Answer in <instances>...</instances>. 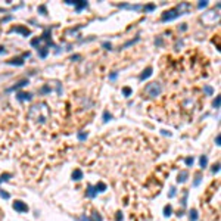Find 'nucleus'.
<instances>
[{
	"label": "nucleus",
	"mask_w": 221,
	"mask_h": 221,
	"mask_svg": "<svg viewBox=\"0 0 221 221\" xmlns=\"http://www.w3.org/2000/svg\"><path fill=\"white\" fill-rule=\"evenodd\" d=\"M49 114H50V111H49L46 103H38V105H34L28 111V116H30V118L37 121V122H40V124L46 122V120L49 118Z\"/></svg>",
	"instance_id": "1"
},
{
	"label": "nucleus",
	"mask_w": 221,
	"mask_h": 221,
	"mask_svg": "<svg viewBox=\"0 0 221 221\" xmlns=\"http://www.w3.org/2000/svg\"><path fill=\"white\" fill-rule=\"evenodd\" d=\"M161 92H162V86L159 83H149L143 90V95H146V97H156L161 95Z\"/></svg>",
	"instance_id": "2"
},
{
	"label": "nucleus",
	"mask_w": 221,
	"mask_h": 221,
	"mask_svg": "<svg viewBox=\"0 0 221 221\" xmlns=\"http://www.w3.org/2000/svg\"><path fill=\"white\" fill-rule=\"evenodd\" d=\"M181 14L174 7V9H171V10H167V12H164L162 14V16H161V21L162 22H167V21H174V19H177L178 16H180Z\"/></svg>",
	"instance_id": "3"
},
{
	"label": "nucleus",
	"mask_w": 221,
	"mask_h": 221,
	"mask_svg": "<svg viewBox=\"0 0 221 221\" xmlns=\"http://www.w3.org/2000/svg\"><path fill=\"white\" fill-rule=\"evenodd\" d=\"M9 33H10V34H12V33H19V34H22L24 37H28V35H31V31H30L28 28L22 27V25H18V27H12V28L9 30Z\"/></svg>",
	"instance_id": "4"
},
{
	"label": "nucleus",
	"mask_w": 221,
	"mask_h": 221,
	"mask_svg": "<svg viewBox=\"0 0 221 221\" xmlns=\"http://www.w3.org/2000/svg\"><path fill=\"white\" fill-rule=\"evenodd\" d=\"M12 206H14V209L18 211V212H27V211H28L27 203L22 202V201H15L14 203H12Z\"/></svg>",
	"instance_id": "5"
},
{
	"label": "nucleus",
	"mask_w": 221,
	"mask_h": 221,
	"mask_svg": "<svg viewBox=\"0 0 221 221\" xmlns=\"http://www.w3.org/2000/svg\"><path fill=\"white\" fill-rule=\"evenodd\" d=\"M152 71H153V68H152V67H148V68H146L145 71H143V72L140 74L139 80H140V81H145V80H148L149 77L152 75Z\"/></svg>",
	"instance_id": "6"
},
{
	"label": "nucleus",
	"mask_w": 221,
	"mask_h": 221,
	"mask_svg": "<svg viewBox=\"0 0 221 221\" xmlns=\"http://www.w3.org/2000/svg\"><path fill=\"white\" fill-rule=\"evenodd\" d=\"M28 84V80H21L19 83H16L15 86H12V87H9L6 92H15V90H18V88H21V87H25Z\"/></svg>",
	"instance_id": "7"
},
{
	"label": "nucleus",
	"mask_w": 221,
	"mask_h": 221,
	"mask_svg": "<svg viewBox=\"0 0 221 221\" xmlns=\"http://www.w3.org/2000/svg\"><path fill=\"white\" fill-rule=\"evenodd\" d=\"M175 9H177V10L180 12L181 15H184L186 12L189 10V9H192V6H190V3H180V5H178V6H177Z\"/></svg>",
	"instance_id": "8"
},
{
	"label": "nucleus",
	"mask_w": 221,
	"mask_h": 221,
	"mask_svg": "<svg viewBox=\"0 0 221 221\" xmlns=\"http://www.w3.org/2000/svg\"><path fill=\"white\" fill-rule=\"evenodd\" d=\"M187 178H189V173L187 171H180L178 173V177H177V183H186L187 181Z\"/></svg>",
	"instance_id": "9"
},
{
	"label": "nucleus",
	"mask_w": 221,
	"mask_h": 221,
	"mask_svg": "<svg viewBox=\"0 0 221 221\" xmlns=\"http://www.w3.org/2000/svg\"><path fill=\"white\" fill-rule=\"evenodd\" d=\"M7 65H16V67H22V65H24V59L22 58H14V59L7 61Z\"/></svg>",
	"instance_id": "10"
},
{
	"label": "nucleus",
	"mask_w": 221,
	"mask_h": 221,
	"mask_svg": "<svg viewBox=\"0 0 221 221\" xmlns=\"http://www.w3.org/2000/svg\"><path fill=\"white\" fill-rule=\"evenodd\" d=\"M16 99L21 100V102H22V100H31L33 96H31V93H24V92H21V93H18Z\"/></svg>",
	"instance_id": "11"
},
{
	"label": "nucleus",
	"mask_w": 221,
	"mask_h": 221,
	"mask_svg": "<svg viewBox=\"0 0 221 221\" xmlns=\"http://www.w3.org/2000/svg\"><path fill=\"white\" fill-rule=\"evenodd\" d=\"M97 194V192H96V189H95V186H92V184H88L87 186V196L88 198H95Z\"/></svg>",
	"instance_id": "12"
},
{
	"label": "nucleus",
	"mask_w": 221,
	"mask_h": 221,
	"mask_svg": "<svg viewBox=\"0 0 221 221\" xmlns=\"http://www.w3.org/2000/svg\"><path fill=\"white\" fill-rule=\"evenodd\" d=\"M47 53H49V47L47 46H43V47H38V56L40 58H46L47 56Z\"/></svg>",
	"instance_id": "13"
},
{
	"label": "nucleus",
	"mask_w": 221,
	"mask_h": 221,
	"mask_svg": "<svg viewBox=\"0 0 221 221\" xmlns=\"http://www.w3.org/2000/svg\"><path fill=\"white\" fill-rule=\"evenodd\" d=\"M120 7H122V9H131V10L143 9V6H140V5H120Z\"/></svg>",
	"instance_id": "14"
},
{
	"label": "nucleus",
	"mask_w": 221,
	"mask_h": 221,
	"mask_svg": "<svg viewBox=\"0 0 221 221\" xmlns=\"http://www.w3.org/2000/svg\"><path fill=\"white\" fill-rule=\"evenodd\" d=\"M81 178H83V171H81V170H74V173H72V180L80 181Z\"/></svg>",
	"instance_id": "15"
},
{
	"label": "nucleus",
	"mask_w": 221,
	"mask_h": 221,
	"mask_svg": "<svg viewBox=\"0 0 221 221\" xmlns=\"http://www.w3.org/2000/svg\"><path fill=\"white\" fill-rule=\"evenodd\" d=\"M84 7H87V2H83V0H80V2L75 3V10H77V12H81Z\"/></svg>",
	"instance_id": "16"
},
{
	"label": "nucleus",
	"mask_w": 221,
	"mask_h": 221,
	"mask_svg": "<svg viewBox=\"0 0 221 221\" xmlns=\"http://www.w3.org/2000/svg\"><path fill=\"white\" fill-rule=\"evenodd\" d=\"M189 220H190V221H198V211H196V209H190V212H189Z\"/></svg>",
	"instance_id": "17"
},
{
	"label": "nucleus",
	"mask_w": 221,
	"mask_h": 221,
	"mask_svg": "<svg viewBox=\"0 0 221 221\" xmlns=\"http://www.w3.org/2000/svg\"><path fill=\"white\" fill-rule=\"evenodd\" d=\"M173 214V206L171 205H165V208H164V215L165 217H170Z\"/></svg>",
	"instance_id": "18"
},
{
	"label": "nucleus",
	"mask_w": 221,
	"mask_h": 221,
	"mask_svg": "<svg viewBox=\"0 0 221 221\" xmlns=\"http://www.w3.org/2000/svg\"><path fill=\"white\" fill-rule=\"evenodd\" d=\"M90 221H103V218L99 212H93L92 217H90Z\"/></svg>",
	"instance_id": "19"
},
{
	"label": "nucleus",
	"mask_w": 221,
	"mask_h": 221,
	"mask_svg": "<svg viewBox=\"0 0 221 221\" xmlns=\"http://www.w3.org/2000/svg\"><path fill=\"white\" fill-rule=\"evenodd\" d=\"M95 189H96V192H100V193H102V192L106 190V184H105V183H97V184L95 186Z\"/></svg>",
	"instance_id": "20"
},
{
	"label": "nucleus",
	"mask_w": 221,
	"mask_h": 221,
	"mask_svg": "<svg viewBox=\"0 0 221 221\" xmlns=\"http://www.w3.org/2000/svg\"><path fill=\"white\" fill-rule=\"evenodd\" d=\"M112 120V115L108 112V111H105L103 112V122H108V121H111Z\"/></svg>",
	"instance_id": "21"
},
{
	"label": "nucleus",
	"mask_w": 221,
	"mask_h": 221,
	"mask_svg": "<svg viewBox=\"0 0 221 221\" xmlns=\"http://www.w3.org/2000/svg\"><path fill=\"white\" fill-rule=\"evenodd\" d=\"M206 165H208V158H206V155H202L201 156V167L206 168Z\"/></svg>",
	"instance_id": "22"
},
{
	"label": "nucleus",
	"mask_w": 221,
	"mask_h": 221,
	"mask_svg": "<svg viewBox=\"0 0 221 221\" xmlns=\"http://www.w3.org/2000/svg\"><path fill=\"white\" fill-rule=\"evenodd\" d=\"M131 93H133V90L130 88V87H124L122 88V95L125 96V97H128V96H131Z\"/></svg>",
	"instance_id": "23"
},
{
	"label": "nucleus",
	"mask_w": 221,
	"mask_h": 221,
	"mask_svg": "<svg viewBox=\"0 0 221 221\" xmlns=\"http://www.w3.org/2000/svg\"><path fill=\"white\" fill-rule=\"evenodd\" d=\"M203 92H205L208 96H211V95L214 93V88H212L211 86H205V87H203Z\"/></svg>",
	"instance_id": "24"
},
{
	"label": "nucleus",
	"mask_w": 221,
	"mask_h": 221,
	"mask_svg": "<svg viewBox=\"0 0 221 221\" xmlns=\"http://www.w3.org/2000/svg\"><path fill=\"white\" fill-rule=\"evenodd\" d=\"M139 40H140V37H136V38H134V40H130V41H127V43H125V44L122 46V49H125V47H128V46H131V44L137 43Z\"/></svg>",
	"instance_id": "25"
},
{
	"label": "nucleus",
	"mask_w": 221,
	"mask_h": 221,
	"mask_svg": "<svg viewBox=\"0 0 221 221\" xmlns=\"http://www.w3.org/2000/svg\"><path fill=\"white\" fill-rule=\"evenodd\" d=\"M9 178H12V174H9V173H6V174H3V175H0V183H3V181H7Z\"/></svg>",
	"instance_id": "26"
},
{
	"label": "nucleus",
	"mask_w": 221,
	"mask_h": 221,
	"mask_svg": "<svg viewBox=\"0 0 221 221\" xmlns=\"http://www.w3.org/2000/svg\"><path fill=\"white\" fill-rule=\"evenodd\" d=\"M220 100H221V97H220V96H217V97L214 99V102H212V106H214L215 109H218V108H220Z\"/></svg>",
	"instance_id": "27"
},
{
	"label": "nucleus",
	"mask_w": 221,
	"mask_h": 221,
	"mask_svg": "<svg viewBox=\"0 0 221 221\" xmlns=\"http://www.w3.org/2000/svg\"><path fill=\"white\" fill-rule=\"evenodd\" d=\"M102 47L105 49V50H111V49H112V44H111L109 41H103V43H102Z\"/></svg>",
	"instance_id": "28"
},
{
	"label": "nucleus",
	"mask_w": 221,
	"mask_h": 221,
	"mask_svg": "<svg viewBox=\"0 0 221 221\" xmlns=\"http://www.w3.org/2000/svg\"><path fill=\"white\" fill-rule=\"evenodd\" d=\"M184 162H186V165H189V167H192V165H193V162H194V159L189 156V158H186V159H184Z\"/></svg>",
	"instance_id": "29"
},
{
	"label": "nucleus",
	"mask_w": 221,
	"mask_h": 221,
	"mask_svg": "<svg viewBox=\"0 0 221 221\" xmlns=\"http://www.w3.org/2000/svg\"><path fill=\"white\" fill-rule=\"evenodd\" d=\"M206 6H208V2H206V0H202V2H199V5H198L199 9H203V7H206Z\"/></svg>",
	"instance_id": "30"
},
{
	"label": "nucleus",
	"mask_w": 221,
	"mask_h": 221,
	"mask_svg": "<svg viewBox=\"0 0 221 221\" xmlns=\"http://www.w3.org/2000/svg\"><path fill=\"white\" fill-rule=\"evenodd\" d=\"M122 218H124L122 212H116V215H115V221H122Z\"/></svg>",
	"instance_id": "31"
},
{
	"label": "nucleus",
	"mask_w": 221,
	"mask_h": 221,
	"mask_svg": "<svg viewBox=\"0 0 221 221\" xmlns=\"http://www.w3.org/2000/svg\"><path fill=\"white\" fill-rule=\"evenodd\" d=\"M187 194H189V192L186 190L184 192V198H183V201H181V205H183V206H186V203H187Z\"/></svg>",
	"instance_id": "32"
},
{
	"label": "nucleus",
	"mask_w": 221,
	"mask_h": 221,
	"mask_svg": "<svg viewBox=\"0 0 221 221\" xmlns=\"http://www.w3.org/2000/svg\"><path fill=\"white\" fill-rule=\"evenodd\" d=\"M0 196H2L3 199H9V198H10L9 193H6V192H3V190H0Z\"/></svg>",
	"instance_id": "33"
},
{
	"label": "nucleus",
	"mask_w": 221,
	"mask_h": 221,
	"mask_svg": "<svg viewBox=\"0 0 221 221\" xmlns=\"http://www.w3.org/2000/svg\"><path fill=\"white\" fill-rule=\"evenodd\" d=\"M52 92V88L49 87V86H44L43 88H41V93H50Z\"/></svg>",
	"instance_id": "34"
},
{
	"label": "nucleus",
	"mask_w": 221,
	"mask_h": 221,
	"mask_svg": "<svg viewBox=\"0 0 221 221\" xmlns=\"http://www.w3.org/2000/svg\"><path fill=\"white\" fill-rule=\"evenodd\" d=\"M87 139V133H78V140H86Z\"/></svg>",
	"instance_id": "35"
},
{
	"label": "nucleus",
	"mask_w": 221,
	"mask_h": 221,
	"mask_svg": "<svg viewBox=\"0 0 221 221\" xmlns=\"http://www.w3.org/2000/svg\"><path fill=\"white\" fill-rule=\"evenodd\" d=\"M174 196H175V187H171L170 194H168V198H174Z\"/></svg>",
	"instance_id": "36"
},
{
	"label": "nucleus",
	"mask_w": 221,
	"mask_h": 221,
	"mask_svg": "<svg viewBox=\"0 0 221 221\" xmlns=\"http://www.w3.org/2000/svg\"><path fill=\"white\" fill-rule=\"evenodd\" d=\"M38 12H41V15H47V14H46V6H44V5L38 7Z\"/></svg>",
	"instance_id": "37"
},
{
	"label": "nucleus",
	"mask_w": 221,
	"mask_h": 221,
	"mask_svg": "<svg viewBox=\"0 0 221 221\" xmlns=\"http://www.w3.org/2000/svg\"><path fill=\"white\" fill-rule=\"evenodd\" d=\"M220 171V164H215L214 167H212V173L215 174V173H218Z\"/></svg>",
	"instance_id": "38"
},
{
	"label": "nucleus",
	"mask_w": 221,
	"mask_h": 221,
	"mask_svg": "<svg viewBox=\"0 0 221 221\" xmlns=\"http://www.w3.org/2000/svg\"><path fill=\"white\" fill-rule=\"evenodd\" d=\"M143 9H145V10H153L155 9V5H148V6H145Z\"/></svg>",
	"instance_id": "39"
},
{
	"label": "nucleus",
	"mask_w": 221,
	"mask_h": 221,
	"mask_svg": "<svg viewBox=\"0 0 221 221\" xmlns=\"http://www.w3.org/2000/svg\"><path fill=\"white\" fill-rule=\"evenodd\" d=\"M199 183H201V174L196 175V180H194V186H198Z\"/></svg>",
	"instance_id": "40"
},
{
	"label": "nucleus",
	"mask_w": 221,
	"mask_h": 221,
	"mask_svg": "<svg viewBox=\"0 0 221 221\" xmlns=\"http://www.w3.org/2000/svg\"><path fill=\"white\" fill-rule=\"evenodd\" d=\"M116 77H118V72H112V74L109 75V80H115Z\"/></svg>",
	"instance_id": "41"
},
{
	"label": "nucleus",
	"mask_w": 221,
	"mask_h": 221,
	"mask_svg": "<svg viewBox=\"0 0 221 221\" xmlns=\"http://www.w3.org/2000/svg\"><path fill=\"white\" fill-rule=\"evenodd\" d=\"M178 30H181V31H186V30H187V24H181V27H178Z\"/></svg>",
	"instance_id": "42"
},
{
	"label": "nucleus",
	"mask_w": 221,
	"mask_h": 221,
	"mask_svg": "<svg viewBox=\"0 0 221 221\" xmlns=\"http://www.w3.org/2000/svg\"><path fill=\"white\" fill-rule=\"evenodd\" d=\"M78 221H90V218H87L86 215H81V217L78 218Z\"/></svg>",
	"instance_id": "43"
},
{
	"label": "nucleus",
	"mask_w": 221,
	"mask_h": 221,
	"mask_svg": "<svg viewBox=\"0 0 221 221\" xmlns=\"http://www.w3.org/2000/svg\"><path fill=\"white\" fill-rule=\"evenodd\" d=\"M155 44H156V46H161V44H162V38L159 37L158 40H155Z\"/></svg>",
	"instance_id": "44"
},
{
	"label": "nucleus",
	"mask_w": 221,
	"mask_h": 221,
	"mask_svg": "<svg viewBox=\"0 0 221 221\" xmlns=\"http://www.w3.org/2000/svg\"><path fill=\"white\" fill-rule=\"evenodd\" d=\"M220 141H221V136L218 134V136H217V139H215V143H217V146H220Z\"/></svg>",
	"instance_id": "45"
},
{
	"label": "nucleus",
	"mask_w": 221,
	"mask_h": 221,
	"mask_svg": "<svg viewBox=\"0 0 221 221\" xmlns=\"http://www.w3.org/2000/svg\"><path fill=\"white\" fill-rule=\"evenodd\" d=\"M80 58H81V56H80V55H74V56H72V58H71V61H78V59H80Z\"/></svg>",
	"instance_id": "46"
},
{
	"label": "nucleus",
	"mask_w": 221,
	"mask_h": 221,
	"mask_svg": "<svg viewBox=\"0 0 221 221\" xmlns=\"http://www.w3.org/2000/svg\"><path fill=\"white\" fill-rule=\"evenodd\" d=\"M3 53H6V49L3 46H0V55H3Z\"/></svg>",
	"instance_id": "47"
},
{
	"label": "nucleus",
	"mask_w": 221,
	"mask_h": 221,
	"mask_svg": "<svg viewBox=\"0 0 221 221\" xmlns=\"http://www.w3.org/2000/svg\"><path fill=\"white\" fill-rule=\"evenodd\" d=\"M161 131H162V134H165V136H167V134H168V136H171V133H168L167 130H161Z\"/></svg>",
	"instance_id": "48"
}]
</instances>
